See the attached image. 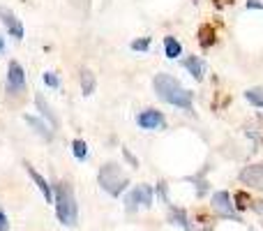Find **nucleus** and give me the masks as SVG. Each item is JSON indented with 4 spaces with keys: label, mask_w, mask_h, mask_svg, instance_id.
<instances>
[{
    "label": "nucleus",
    "mask_w": 263,
    "mask_h": 231,
    "mask_svg": "<svg viewBox=\"0 0 263 231\" xmlns=\"http://www.w3.org/2000/svg\"><path fill=\"white\" fill-rule=\"evenodd\" d=\"M155 93H157L159 100H164L166 104L180 106V109H192V93L187 88H182L171 74H157L153 81Z\"/></svg>",
    "instance_id": "obj_1"
},
{
    "label": "nucleus",
    "mask_w": 263,
    "mask_h": 231,
    "mask_svg": "<svg viewBox=\"0 0 263 231\" xmlns=\"http://www.w3.org/2000/svg\"><path fill=\"white\" fill-rule=\"evenodd\" d=\"M55 213H58V220L65 227H74L79 220L77 197H74V190L67 183H58L55 185Z\"/></svg>",
    "instance_id": "obj_2"
},
{
    "label": "nucleus",
    "mask_w": 263,
    "mask_h": 231,
    "mask_svg": "<svg viewBox=\"0 0 263 231\" xmlns=\"http://www.w3.org/2000/svg\"><path fill=\"white\" fill-rule=\"evenodd\" d=\"M97 181H100L102 190L109 192L111 197H120L123 194V190L127 187V176H125L123 169H120L116 162H106L104 167L100 169Z\"/></svg>",
    "instance_id": "obj_3"
},
{
    "label": "nucleus",
    "mask_w": 263,
    "mask_h": 231,
    "mask_svg": "<svg viewBox=\"0 0 263 231\" xmlns=\"http://www.w3.org/2000/svg\"><path fill=\"white\" fill-rule=\"evenodd\" d=\"M23 88H26V72H23L21 65L12 60L7 67V91L14 93V95H18Z\"/></svg>",
    "instance_id": "obj_4"
},
{
    "label": "nucleus",
    "mask_w": 263,
    "mask_h": 231,
    "mask_svg": "<svg viewBox=\"0 0 263 231\" xmlns=\"http://www.w3.org/2000/svg\"><path fill=\"white\" fill-rule=\"evenodd\" d=\"M240 181L245 185L254 187V190L263 192V164H252V167H245L240 171Z\"/></svg>",
    "instance_id": "obj_5"
},
{
    "label": "nucleus",
    "mask_w": 263,
    "mask_h": 231,
    "mask_svg": "<svg viewBox=\"0 0 263 231\" xmlns=\"http://www.w3.org/2000/svg\"><path fill=\"white\" fill-rule=\"evenodd\" d=\"M213 208H215V213L224 215V218L240 220L236 215V210H233V204H231V199H229L227 192H215V194H213Z\"/></svg>",
    "instance_id": "obj_6"
},
{
    "label": "nucleus",
    "mask_w": 263,
    "mask_h": 231,
    "mask_svg": "<svg viewBox=\"0 0 263 231\" xmlns=\"http://www.w3.org/2000/svg\"><path fill=\"white\" fill-rule=\"evenodd\" d=\"M0 21L5 23V28H7V32H9L12 37H16V40H21V37H23V26H21V21H18V19L14 16L9 9L0 7Z\"/></svg>",
    "instance_id": "obj_7"
},
{
    "label": "nucleus",
    "mask_w": 263,
    "mask_h": 231,
    "mask_svg": "<svg viewBox=\"0 0 263 231\" xmlns=\"http://www.w3.org/2000/svg\"><path fill=\"white\" fill-rule=\"evenodd\" d=\"M129 208H134V204H139V206H153V192H150V187L148 185H139V187H134L132 190V194H129Z\"/></svg>",
    "instance_id": "obj_8"
},
{
    "label": "nucleus",
    "mask_w": 263,
    "mask_h": 231,
    "mask_svg": "<svg viewBox=\"0 0 263 231\" xmlns=\"http://www.w3.org/2000/svg\"><path fill=\"white\" fill-rule=\"evenodd\" d=\"M26 171H28V176H30L32 181H35V185H37V190L42 192V197H44V199L51 204V201L55 199V194H53V190H51V185L46 183V178H44V176H40V173H37L35 169L30 167V164H26Z\"/></svg>",
    "instance_id": "obj_9"
},
{
    "label": "nucleus",
    "mask_w": 263,
    "mask_h": 231,
    "mask_svg": "<svg viewBox=\"0 0 263 231\" xmlns=\"http://www.w3.org/2000/svg\"><path fill=\"white\" fill-rule=\"evenodd\" d=\"M136 122H139V127H143V130H155V127L164 125V116L155 109H148V111H143V114H139Z\"/></svg>",
    "instance_id": "obj_10"
},
{
    "label": "nucleus",
    "mask_w": 263,
    "mask_h": 231,
    "mask_svg": "<svg viewBox=\"0 0 263 231\" xmlns=\"http://www.w3.org/2000/svg\"><path fill=\"white\" fill-rule=\"evenodd\" d=\"M35 102H37V109L42 111V116H44V118H49V122H51V125H53V127H58V118H55L53 109H51V106L46 104V100H44V97H42V95H37V97H35Z\"/></svg>",
    "instance_id": "obj_11"
},
{
    "label": "nucleus",
    "mask_w": 263,
    "mask_h": 231,
    "mask_svg": "<svg viewBox=\"0 0 263 231\" xmlns=\"http://www.w3.org/2000/svg\"><path fill=\"white\" fill-rule=\"evenodd\" d=\"M81 91H83V95H92L95 93V74L90 69H83L81 72Z\"/></svg>",
    "instance_id": "obj_12"
},
{
    "label": "nucleus",
    "mask_w": 263,
    "mask_h": 231,
    "mask_svg": "<svg viewBox=\"0 0 263 231\" xmlns=\"http://www.w3.org/2000/svg\"><path fill=\"white\" fill-rule=\"evenodd\" d=\"M26 122H28L30 127H35V132H37L40 136H44V139H49V141L53 139V134H51V132L46 130V125L40 120V118H35V116H26Z\"/></svg>",
    "instance_id": "obj_13"
},
{
    "label": "nucleus",
    "mask_w": 263,
    "mask_h": 231,
    "mask_svg": "<svg viewBox=\"0 0 263 231\" xmlns=\"http://www.w3.org/2000/svg\"><path fill=\"white\" fill-rule=\"evenodd\" d=\"M182 65H185V67L190 69L192 77L201 79V74H203V65H201V60L196 58V56H190V58H185V60H182Z\"/></svg>",
    "instance_id": "obj_14"
},
{
    "label": "nucleus",
    "mask_w": 263,
    "mask_h": 231,
    "mask_svg": "<svg viewBox=\"0 0 263 231\" xmlns=\"http://www.w3.org/2000/svg\"><path fill=\"white\" fill-rule=\"evenodd\" d=\"M164 51H166L168 58H178V56L182 54V46L176 37H166V40H164Z\"/></svg>",
    "instance_id": "obj_15"
},
{
    "label": "nucleus",
    "mask_w": 263,
    "mask_h": 231,
    "mask_svg": "<svg viewBox=\"0 0 263 231\" xmlns=\"http://www.w3.org/2000/svg\"><path fill=\"white\" fill-rule=\"evenodd\" d=\"M72 150H74V157H77V159H86V157H88V146H86V141L74 139V141H72Z\"/></svg>",
    "instance_id": "obj_16"
},
{
    "label": "nucleus",
    "mask_w": 263,
    "mask_h": 231,
    "mask_svg": "<svg viewBox=\"0 0 263 231\" xmlns=\"http://www.w3.org/2000/svg\"><path fill=\"white\" fill-rule=\"evenodd\" d=\"M245 97L254 106H261V109H263V88H250V91L245 93Z\"/></svg>",
    "instance_id": "obj_17"
},
{
    "label": "nucleus",
    "mask_w": 263,
    "mask_h": 231,
    "mask_svg": "<svg viewBox=\"0 0 263 231\" xmlns=\"http://www.w3.org/2000/svg\"><path fill=\"white\" fill-rule=\"evenodd\" d=\"M148 46H150V40H148V37H143V40H134V42H132V49H134V51H145V49H148Z\"/></svg>",
    "instance_id": "obj_18"
},
{
    "label": "nucleus",
    "mask_w": 263,
    "mask_h": 231,
    "mask_svg": "<svg viewBox=\"0 0 263 231\" xmlns=\"http://www.w3.org/2000/svg\"><path fill=\"white\" fill-rule=\"evenodd\" d=\"M44 83H46V86H51V88H58L60 86L58 77H55L53 72H44Z\"/></svg>",
    "instance_id": "obj_19"
},
{
    "label": "nucleus",
    "mask_w": 263,
    "mask_h": 231,
    "mask_svg": "<svg viewBox=\"0 0 263 231\" xmlns=\"http://www.w3.org/2000/svg\"><path fill=\"white\" fill-rule=\"evenodd\" d=\"M9 229V222H7V215H5V210L0 208V231H7Z\"/></svg>",
    "instance_id": "obj_20"
},
{
    "label": "nucleus",
    "mask_w": 263,
    "mask_h": 231,
    "mask_svg": "<svg viewBox=\"0 0 263 231\" xmlns=\"http://www.w3.org/2000/svg\"><path fill=\"white\" fill-rule=\"evenodd\" d=\"M252 206H254V210L263 218V201H252Z\"/></svg>",
    "instance_id": "obj_21"
},
{
    "label": "nucleus",
    "mask_w": 263,
    "mask_h": 231,
    "mask_svg": "<svg viewBox=\"0 0 263 231\" xmlns=\"http://www.w3.org/2000/svg\"><path fill=\"white\" fill-rule=\"evenodd\" d=\"M247 7H250V9H252V7H259V9H261L263 5H261V3H256V0H250V3H247Z\"/></svg>",
    "instance_id": "obj_22"
},
{
    "label": "nucleus",
    "mask_w": 263,
    "mask_h": 231,
    "mask_svg": "<svg viewBox=\"0 0 263 231\" xmlns=\"http://www.w3.org/2000/svg\"><path fill=\"white\" fill-rule=\"evenodd\" d=\"M0 51H5V42H3V37H0Z\"/></svg>",
    "instance_id": "obj_23"
}]
</instances>
